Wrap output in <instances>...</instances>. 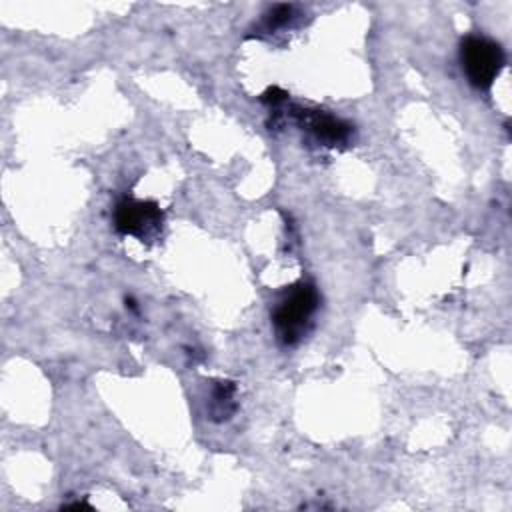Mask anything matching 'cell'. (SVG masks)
I'll use <instances>...</instances> for the list:
<instances>
[{"mask_svg": "<svg viewBox=\"0 0 512 512\" xmlns=\"http://www.w3.org/2000/svg\"><path fill=\"white\" fill-rule=\"evenodd\" d=\"M318 304H320V296L312 282L302 280L294 284L278 300L272 312V326H274L276 338L284 346L298 344L306 336L312 324V318L318 310Z\"/></svg>", "mask_w": 512, "mask_h": 512, "instance_id": "cell-1", "label": "cell"}, {"mask_svg": "<svg viewBox=\"0 0 512 512\" xmlns=\"http://www.w3.org/2000/svg\"><path fill=\"white\" fill-rule=\"evenodd\" d=\"M460 62L468 82L478 90H490L506 64L504 50L492 38L470 34L460 42Z\"/></svg>", "mask_w": 512, "mask_h": 512, "instance_id": "cell-2", "label": "cell"}, {"mask_svg": "<svg viewBox=\"0 0 512 512\" xmlns=\"http://www.w3.org/2000/svg\"><path fill=\"white\" fill-rule=\"evenodd\" d=\"M164 226V212L152 200L124 196L114 208V228L124 236H134L140 242L156 240Z\"/></svg>", "mask_w": 512, "mask_h": 512, "instance_id": "cell-3", "label": "cell"}, {"mask_svg": "<svg viewBox=\"0 0 512 512\" xmlns=\"http://www.w3.org/2000/svg\"><path fill=\"white\" fill-rule=\"evenodd\" d=\"M292 114H294L296 124L302 130H306L318 144L328 146V148L348 144L354 134V126L350 122H346L326 110L294 106Z\"/></svg>", "mask_w": 512, "mask_h": 512, "instance_id": "cell-4", "label": "cell"}, {"mask_svg": "<svg viewBox=\"0 0 512 512\" xmlns=\"http://www.w3.org/2000/svg\"><path fill=\"white\" fill-rule=\"evenodd\" d=\"M234 394H236L234 382H228V380L214 382L212 400H210V418L212 420L222 422V420H228L232 416V412L236 410Z\"/></svg>", "mask_w": 512, "mask_h": 512, "instance_id": "cell-5", "label": "cell"}, {"mask_svg": "<svg viewBox=\"0 0 512 512\" xmlns=\"http://www.w3.org/2000/svg\"><path fill=\"white\" fill-rule=\"evenodd\" d=\"M300 12L298 6L294 4H276L272 6L264 18H262V28L266 32H274V30H282V28H290L296 20H298Z\"/></svg>", "mask_w": 512, "mask_h": 512, "instance_id": "cell-6", "label": "cell"}]
</instances>
